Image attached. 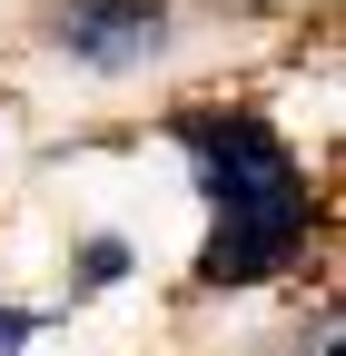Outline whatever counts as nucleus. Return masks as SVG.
<instances>
[{"instance_id":"nucleus-4","label":"nucleus","mask_w":346,"mask_h":356,"mask_svg":"<svg viewBox=\"0 0 346 356\" xmlns=\"http://www.w3.org/2000/svg\"><path fill=\"white\" fill-rule=\"evenodd\" d=\"M40 327H50L40 307H10V297H0V356H30V346H40Z\"/></svg>"},{"instance_id":"nucleus-1","label":"nucleus","mask_w":346,"mask_h":356,"mask_svg":"<svg viewBox=\"0 0 346 356\" xmlns=\"http://www.w3.org/2000/svg\"><path fill=\"white\" fill-rule=\"evenodd\" d=\"M168 139L188 149V188L208 198V248H198V287H267L297 267L317 228V188L307 159L287 149V129L267 109H179Z\"/></svg>"},{"instance_id":"nucleus-2","label":"nucleus","mask_w":346,"mask_h":356,"mask_svg":"<svg viewBox=\"0 0 346 356\" xmlns=\"http://www.w3.org/2000/svg\"><path fill=\"white\" fill-rule=\"evenodd\" d=\"M50 50L90 79H129L168 50V0H50Z\"/></svg>"},{"instance_id":"nucleus-3","label":"nucleus","mask_w":346,"mask_h":356,"mask_svg":"<svg viewBox=\"0 0 346 356\" xmlns=\"http://www.w3.org/2000/svg\"><path fill=\"white\" fill-rule=\"evenodd\" d=\"M119 277H129V248H119V238H90V248H79L69 297H99V287H119Z\"/></svg>"}]
</instances>
